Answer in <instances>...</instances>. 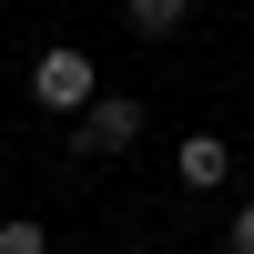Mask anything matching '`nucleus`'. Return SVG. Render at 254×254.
I'll use <instances>...</instances> for the list:
<instances>
[{
    "mask_svg": "<svg viewBox=\"0 0 254 254\" xmlns=\"http://www.w3.org/2000/svg\"><path fill=\"white\" fill-rule=\"evenodd\" d=\"M173 173H183V183H193V193H214V183H224V173H234V153H224V142H214V132H183V153H173Z\"/></svg>",
    "mask_w": 254,
    "mask_h": 254,
    "instance_id": "3",
    "label": "nucleus"
},
{
    "mask_svg": "<svg viewBox=\"0 0 254 254\" xmlns=\"http://www.w3.org/2000/svg\"><path fill=\"white\" fill-rule=\"evenodd\" d=\"M31 102H41V112H81V102H92V51L51 41V51L31 61Z\"/></svg>",
    "mask_w": 254,
    "mask_h": 254,
    "instance_id": "1",
    "label": "nucleus"
},
{
    "mask_svg": "<svg viewBox=\"0 0 254 254\" xmlns=\"http://www.w3.org/2000/svg\"><path fill=\"white\" fill-rule=\"evenodd\" d=\"M224 254H254V193H244V214H234V234H224Z\"/></svg>",
    "mask_w": 254,
    "mask_h": 254,
    "instance_id": "6",
    "label": "nucleus"
},
{
    "mask_svg": "<svg viewBox=\"0 0 254 254\" xmlns=\"http://www.w3.org/2000/svg\"><path fill=\"white\" fill-rule=\"evenodd\" d=\"M122 20H132L142 41H173L183 20H193V0H122Z\"/></svg>",
    "mask_w": 254,
    "mask_h": 254,
    "instance_id": "4",
    "label": "nucleus"
},
{
    "mask_svg": "<svg viewBox=\"0 0 254 254\" xmlns=\"http://www.w3.org/2000/svg\"><path fill=\"white\" fill-rule=\"evenodd\" d=\"M0 254H51V234H41L31 214H10V224H0Z\"/></svg>",
    "mask_w": 254,
    "mask_h": 254,
    "instance_id": "5",
    "label": "nucleus"
},
{
    "mask_svg": "<svg viewBox=\"0 0 254 254\" xmlns=\"http://www.w3.org/2000/svg\"><path fill=\"white\" fill-rule=\"evenodd\" d=\"M71 142H81V153H132V142H142V102H122V92L102 102V92H92L81 122H71Z\"/></svg>",
    "mask_w": 254,
    "mask_h": 254,
    "instance_id": "2",
    "label": "nucleus"
}]
</instances>
